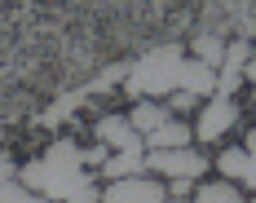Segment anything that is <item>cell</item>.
<instances>
[{"label":"cell","instance_id":"6da1fadb","mask_svg":"<svg viewBox=\"0 0 256 203\" xmlns=\"http://www.w3.org/2000/svg\"><path fill=\"white\" fill-rule=\"evenodd\" d=\"M18 181L49 203H102V186L84 168V146L71 137H58L40 159H26Z\"/></svg>","mask_w":256,"mask_h":203},{"label":"cell","instance_id":"7a4b0ae2","mask_svg":"<svg viewBox=\"0 0 256 203\" xmlns=\"http://www.w3.org/2000/svg\"><path fill=\"white\" fill-rule=\"evenodd\" d=\"M186 66V49L181 44H159V49L142 53L137 62H128V80L124 93L132 102H159L164 93H177V76Z\"/></svg>","mask_w":256,"mask_h":203},{"label":"cell","instance_id":"3957f363","mask_svg":"<svg viewBox=\"0 0 256 203\" xmlns=\"http://www.w3.org/2000/svg\"><path fill=\"white\" fill-rule=\"evenodd\" d=\"M146 168H150V177H168V181H199L212 168V159L204 150H194V146H186V150H150L146 154Z\"/></svg>","mask_w":256,"mask_h":203},{"label":"cell","instance_id":"277c9868","mask_svg":"<svg viewBox=\"0 0 256 203\" xmlns=\"http://www.w3.org/2000/svg\"><path fill=\"white\" fill-rule=\"evenodd\" d=\"M234 124H238V102L234 98H212L208 106H199V115H194V142L212 146V142H221Z\"/></svg>","mask_w":256,"mask_h":203},{"label":"cell","instance_id":"5b68a950","mask_svg":"<svg viewBox=\"0 0 256 203\" xmlns=\"http://www.w3.org/2000/svg\"><path fill=\"white\" fill-rule=\"evenodd\" d=\"M93 137H98V146L115 154H146V137L128 124V115H102L93 124Z\"/></svg>","mask_w":256,"mask_h":203},{"label":"cell","instance_id":"8992f818","mask_svg":"<svg viewBox=\"0 0 256 203\" xmlns=\"http://www.w3.org/2000/svg\"><path fill=\"white\" fill-rule=\"evenodd\" d=\"M168 199V186L150 172L142 177H124V181H106L102 203H164Z\"/></svg>","mask_w":256,"mask_h":203},{"label":"cell","instance_id":"52a82bcc","mask_svg":"<svg viewBox=\"0 0 256 203\" xmlns=\"http://www.w3.org/2000/svg\"><path fill=\"white\" fill-rule=\"evenodd\" d=\"M212 164H216V172H221L226 181H234L238 190H243V186H248V190H256V159L243 150V146H230V150H221Z\"/></svg>","mask_w":256,"mask_h":203},{"label":"cell","instance_id":"ba28073f","mask_svg":"<svg viewBox=\"0 0 256 203\" xmlns=\"http://www.w3.org/2000/svg\"><path fill=\"white\" fill-rule=\"evenodd\" d=\"M177 88L181 93H194V98H216V71L204 66V62H194V58H186V66L177 76Z\"/></svg>","mask_w":256,"mask_h":203},{"label":"cell","instance_id":"9c48e42d","mask_svg":"<svg viewBox=\"0 0 256 203\" xmlns=\"http://www.w3.org/2000/svg\"><path fill=\"white\" fill-rule=\"evenodd\" d=\"M190 142H194V128L181 124V120H168V124H159L150 137H146V154L150 150H186Z\"/></svg>","mask_w":256,"mask_h":203},{"label":"cell","instance_id":"30bf717a","mask_svg":"<svg viewBox=\"0 0 256 203\" xmlns=\"http://www.w3.org/2000/svg\"><path fill=\"white\" fill-rule=\"evenodd\" d=\"M226 36H216V31H199L194 40H190V53H194V62H204L212 71H221V62H226Z\"/></svg>","mask_w":256,"mask_h":203},{"label":"cell","instance_id":"8fae6325","mask_svg":"<svg viewBox=\"0 0 256 203\" xmlns=\"http://www.w3.org/2000/svg\"><path fill=\"white\" fill-rule=\"evenodd\" d=\"M168 120H172V115H168V106H164V102H132V110H128V124L137 128L142 137H150L154 128L168 124Z\"/></svg>","mask_w":256,"mask_h":203},{"label":"cell","instance_id":"7c38bea8","mask_svg":"<svg viewBox=\"0 0 256 203\" xmlns=\"http://www.w3.org/2000/svg\"><path fill=\"white\" fill-rule=\"evenodd\" d=\"M190 203H248L243 199V190L234 186V181H208V186H199L194 194H190Z\"/></svg>","mask_w":256,"mask_h":203},{"label":"cell","instance_id":"4fadbf2b","mask_svg":"<svg viewBox=\"0 0 256 203\" xmlns=\"http://www.w3.org/2000/svg\"><path fill=\"white\" fill-rule=\"evenodd\" d=\"M106 181H124V177H142L146 172V154H110L102 164Z\"/></svg>","mask_w":256,"mask_h":203},{"label":"cell","instance_id":"5bb4252c","mask_svg":"<svg viewBox=\"0 0 256 203\" xmlns=\"http://www.w3.org/2000/svg\"><path fill=\"white\" fill-rule=\"evenodd\" d=\"M84 98H88V93H84V88H80V93H66V98H58L49 106V110H44V115H40V124L44 128H53V124H62V120H66V115H76L80 106H84Z\"/></svg>","mask_w":256,"mask_h":203},{"label":"cell","instance_id":"9a60e30c","mask_svg":"<svg viewBox=\"0 0 256 203\" xmlns=\"http://www.w3.org/2000/svg\"><path fill=\"white\" fill-rule=\"evenodd\" d=\"M128 80V62H120V66H110V71H102L98 80H88L84 84V93H110L115 84H124Z\"/></svg>","mask_w":256,"mask_h":203},{"label":"cell","instance_id":"2e32d148","mask_svg":"<svg viewBox=\"0 0 256 203\" xmlns=\"http://www.w3.org/2000/svg\"><path fill=\"white\" fill-rule=\"evenodd\" d=\"M0 203H49V199L31 194L22 181H4V186H0Z\"/></svg>","mask_w":256,"mask_h":203},{"label":"cell","instance_id":"e0dca14e","mask_svg":"<svg viewBox=\"0 0 256 203\" xmlns=\"http://www.w3.org/2000/svg\"><path fill=\"white\" fill-rule=\"evenodd\" d=\"M194 102H199L194 93H181V88H177V93L164 102V106H168V115H172V120H181V115H190V110H194Z\"/></svg>","mask_w":256,"mask_h":203},{"label":"cell","instance_id":"ac0fdd59","mask_svg":"<svg viewBox=\"0 0 256 203\" xmlns=\"http://www.w3.org/2000/svg\"><path fill=\"white\" fill-rule=\"evenodd\" d=\"M106 159H110V150H106V146H88V150H84V168H93V164L102 168Z\"/></svg>","mask_w":256,"mask_h":203},{"label":"cell","instance_id":"d6986e66","mask_svg":"<svg viewBox=\"0 0 256 203\" xmlns=\"http://www.w3.org/2000/svg\"><path fill=\"white\" fill-rule=\"evenodd\" d=\"M4 181H18V164L9 159V154H0V186Z\"/></svg>","mask_w":256,"mask_h":203},{"label":"cell","instance_id":"ffe728a7","mask_svg":"<svg viewBox=\"0 0 256 203\" xmlns=\"http://www.w3.org/2000/svg\"><path fill=\"white\" fill-rule=\"evenodd\" d=\"M186 194H194V181H172L168 186V199H186Z\"/></svg>","mask_w":256,"mask_h":203},{"label":"cell","instance_id":"44dd1931","mask_svg":"<svg viewBox=\"0 0 256 203\" xmlns=\"http://www.w3.org/2000/svg\"><path fill=\"white\" fill-rule=\"evenodd\" d=\"M243 150H248V154H252V159H256V128H252V132H248V142H243Z\"/></svg>","mask_w":256,"mask_h":203},{"label":"cell","instance_id":"7402d4cb","mask_svg":"<svg viewBox=\"0 0 256 203\" xmlns=\"http://www.w3.org/2000/svg\"><path fill=\"white\" fill-rule=\"evenodd\" d=\"M243 80H256V44H252V62H248V71H243Z\"/></svg>","mask_w":256,"mask_h":203},{"label":"cell","instance_id":"603a6c76","mask_svg":"<svg viewBox=\"0 0 256 203\" xmlns=\"http://www.w3.org/2000/svg\"><path fill=\"white\" fill-rule=\"evenodd\" d=\"M164 203H186V199H164Z\"/></svg>","mask_w":256,"mask_h":203},{"label":"cell","instance_id":"cb8c5ba5","mask_svg":"<svg viewBox=\"0 0 256 203\" xmlns=\"http://www.w3.org/2000/svg\"><path fill=\"white\" fill-rule=\"evenodd\" d=\"M252 203H256V199H252Z\"/></svg>","mask_w":256,"mask_h":203}]
</instances>
